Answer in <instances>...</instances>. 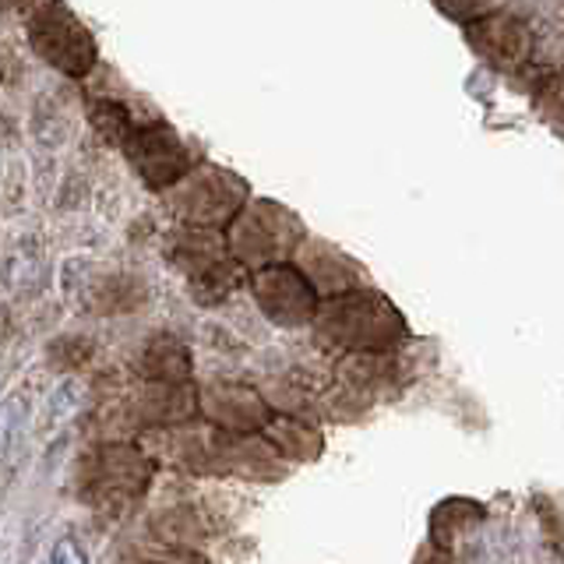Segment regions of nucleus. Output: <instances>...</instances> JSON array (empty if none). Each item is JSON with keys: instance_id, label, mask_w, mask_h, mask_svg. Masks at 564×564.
<instances>
[{"instance_id": "2", "label": "nucleus", "mask_w": 564, "mask_h": 564, "mask_svg": "<svg viewBox=\"0 0 564 564\" xmlns=\"http://www.w3.org/2000/svg\"><path fill=\"white\" fill-rule=\"evenodd\" d=\"M469 43L490 61L519 64L529 50H533V35L519 22V18H480L476 25L466 29Z\"/></svg>"}, {"instance_id": "4", "label": "nucleus", "mask_w": 564, "mask_h": 564, "mask_svg": "<svg viewBox=\"0 0 564 564\" xmlns=\"http://www.w3.org/2000/svg\"><path fill=\"white\" fill-rule=\"evenodd\" d=\"M78 405V384L75 381H64L57 392L50 395V405H46V423H53V420H64L70 410Z\"/></svg>"}, {"instance_id": "3", "label": "nucleus", "mask_w": 564, "mask_h": 564, "mask_svg": "<svg viewBox=\"0 0 564 564\" xmlns=\"http://www.w3.org/2000/svg\"><path fill=\"white\" fill-rule=\"evenodd\" d=\"M25 423H29V402L25 395H8L0 399V463H11L25 441Z\"/></svg>"}, {"instance_id": "1", "label": "nucleus", "mask_w": 564, "mask_h": 564, "mask_svg": "<svg viewBox=\"0 0 564 564\" xmlns=\"http://www.w3.org/2000/svg\"><path fill=\"white\" fill-rule=\"evenodd\" d=\"M254 293L279 325H304L317 317V290L290 264H269L264 272H258Z\"/></svg>"}, {"instance_id": "5", "label": "nucleus", "mask_w": 564, "mask_h": 564, "mask_svg": "<svg viewBox=\"0 0 564 564\" xmlns=\"http://www.w3.org/2000/svg\"><path fill=\"white\" fill-rule=\"evenodd\" d=\"M46 564H88V557H85V551L78 546V540L64 536V540L53 543V551H50Z\"/></svg>"}]
</instances>
